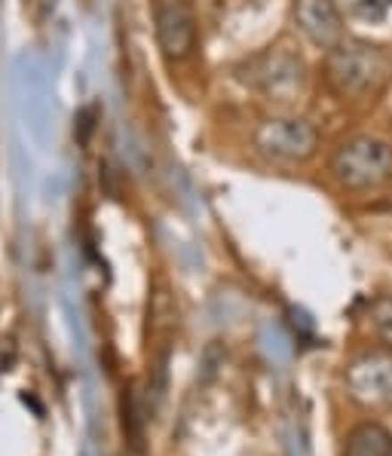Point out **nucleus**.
<instances>
[{
    "mask_svg": "<svg viewBox=\"0 0 392 456\" xmlns=\"http://www.w3.org/2000/svg\"><path fill=\"white\" fill-rule=\"evenodd\" d=\"M338 6L343 10V16L359 19V22H383L392 10V0H338Z\"/></svg>",
    "mask_w": 392,
    "mask_h": 456,
    "instance_id": "1a4fd4ad",
    "label": "nucleus"
},
{
    "mask_svg": "<svg viewBox=\"0 0 392 456\" xmlns=\"http://www.w3.org/2000/svg\"><path fill=\"white\" fill-rule=\"evenodd\" d=\"M294 25L319 49H334L347 40L338 0H294Z\"/></svg>",
    "mask_w": 392,
    "mask_h": 456,
    "instance_id": "423d86ee",
    "label": "nucleus"
},
{
    "mask_svg": "<svg viewBox=\"0 0 392 456\" xmlns=\"http://www.w3.org/2000/svg\"><path fill=\"white\" fill-rule=\"evenodd\" d=\"M371 322H374L377 334L392 346V297H377L371 304Z\"/></svg>",
    "mask_w": 392,
    "mask_h": 456,
    "instance_id": "9d476101",
    "label": "nucleus"
},
{
    "mask_svg": "<svg viewBox=\"0 0 392 456\" xmlns=\"http://www.w3.org/2000/svg\"><path fill=\"white\" fill-rule=\"evenodd\" d=\"M328 86L340 98H359L387 83L389 59L380 46L365 44V40H340L334 49H328L325 59Z\"/></svg>",
    "mask_w": 392,
    "mask_h": 456,
    "instance_id": "f257e3e1",
    "label": "nucleus"
},
{
    "mask_svg": "<svg viewBox=\"0 0 392 456\" xmlns=\"http://www.w3.org/2000/svg\"><path fill=\"white\" fill-rule=\"evenodd\" d=\"M157 44L169 61H184L196 46V16L187 4L172 0L157 10Z\"/></svg>",
    "mask_w": 392,
    "mask_h": 456,
    "instance_id": "0eeeda50",
    "label": "nucleus"
},
{
    "mask_svg": "<svg viewBox=\"0 0 392 456\" xmlns=\"http://www.w3.org/2000/svg\"><path fill=\"white\" fill-rule=\"evenodd\" d=\"M347 389L359 404L377 408L392 402V353L374 349L347 368Z\"/></svg>",
    "mask_w": 392,
    "mask_h": 456,
    "instance_id": "39448f33",
    "label": "nucleus"
},
{
    "mask_svg": "<svg viewBox=\"0 0 392 456\" xmlns=\"http://www.w3.org/2000/svg\"><path fill=\"white\" fill-rule=\"evenodd\" d=\"M255 151L270 163H306L319 151V129L306 117H267L255 129Z\"/></svg>",
    "mask_w": 392,
    "mask_h": 456,
    "instance_id": "7ed1b4c3",
    "label": "nucleus"
},
{
    "mask_svg": "<svg viewBox=\"0 0 392 456\" xmlns=\"http://www.w3.org/2000/svg\"><path fill=\"white\" fill-rule=\"evenodd\" d=\"M343 456H392V435L380 423H362L347 435Z\"/></svg>",
    "mask_w": 392,
    "mask_h": 456,
    "instance_id": "6e6552de",
    "label": "nucleus"
},
{
    "mask_svg": "<svg viewBox=\"0 0 392 456\" xmlns=\"http://www.w3.org/2000/svg\"><path fill=\"white\" fill-rule=\"evenodd\" d=\"M328 168L347 191H377L392 181V147L380 138L355 135L334 151Z\"/></svg>",
    "mask_w": 392,
    "mask_h": 456,
    "instance_id": "f03ea898",
    "label": "nucleus"
},
{
    "mask_svg": "<svg viewBox=\"0 0 392 456\" xmlns=\"http://www.w3.org/2000/svg\"><path fill=\"white\" fill-rule=\"evenodd\" d=\"M236 77L267 98H291L306 80V65L291 49H267L236 68Z\"/></svg>",
    "mask_w": 392,
    "mask_h": 456,
    "instance_id": "20e7f679",
    "label": "nucleus"
}]
</instances>
